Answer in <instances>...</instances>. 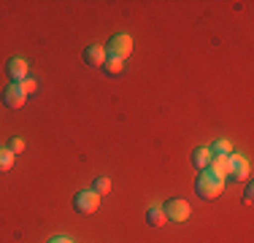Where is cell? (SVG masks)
Returning <instances> with one entry per match:
<instances>
[{
	"mask_svg": "<svg viewBox=\"0 0 254 243\" xmlns=\"http://www.w3.org/2000/svg\"><path fill=\"white\" fill-rule=\"evenodd\" d=\"M106 54L108 57H114V60H125L132 54V38L127 33H119V35H114L111 41H108V46H106Z\"/></svg>",
	"mask_w": 254,
	"mask_h": 243,
	"instance_id": "2",
	"label": "cell"
},
{
	"mask_svg": "<svg viewBox=\"0 0 254 243\" xmlns=\"http://www.w3.org/2000/svg\"><path fill=\"white\" fill-rule=\"evenodd\" d=\"M19 87H22V89H25V95H27V97H30V95H35V92H38V81H35V78H30V76H27V78H25V81H22V84H19Z\"/></svg>",
	"mask_w": 254,
	"mask_h": 243,
	"instance_id": "17",
	"label": "cell"
},
{
	"mask_svg": "<svg viewBox=\"0 0 254 243\" xmlns=\"http://www.w3.org/2000/svg\"><path fill=\"white\" fill-rule=\"evenodd\" d=\"M195 192L200 194L203 200H216L225 192V179L211 173V170L205 168V170H200V176H197V181H195Z\"/></svg>",
	"mask_w": 254,
	"mask_h": 243,
	"instance_id": "1",
	"label": "cell"
},
{
	"mask_svg": "<svg viewBox=\"0 0 254 243\" xmlns=\"http://www.w3.org/2000/svg\"><path fill=\"white\" fill-rule=\"evenodd\" d=\"M208 149H211V154H214V157H230V154H233V143H230L227 138L216 141L214 146H208Z\"/></svg>",
	"mask_w": 254,
	"mask_h": 243,
	"instance_id": "12",
	"label": "cell"
},
{
	"mask_svg": "<svg viewBox=\"0 0 254 243\" xmlns=\"http://www.w3.org/2000/svg\"><path fill=\"white\" fill-rule=\"evenodd\" d=\"M230 160H233V173L230 176H235V179H249L252 176V165H249V160L246 157H241V154H230Z\"/></svg>",
	"mask_w": 254,
	"mask_h": 243,
	"instance_id": "8",
	"label": "cell"
},
{
	"mask_svg": "<svg viewBox=\"0 0 254 243\" xmlns=\"http://www.w3.org/2000/svg\"><path fill=\"white\" fill-rule=\"evenodd\" d=\"M106 46H89L84 49V62L92 65V68H103V62H106Z\"/></svg>",
	"mask_w": 254,
	"mask_h": 243,
	"instance_id": "7",
	"label": "cell"
},
{
	"mask_svg": "<svg viewBox=\"0 0 254 243\" xmlns=\"http://www.w3.org/2000/svg\"><path fill=\"white\" fill-rule=\"evenodd\" d=\"M5 70H8V76H11V84H22L27 78V73H30V65H27V60L14 57V60H8Z\"/></svg>",
	"mask_w": 254,
	"mask_h": 243,
	"instance_id": "6",
	"label": "cell"
},
{
	"mask_svg": "<svg viewBox=\"0 0 254 243\" xmlns=\"http://www.w3.org/2000/svg\"><path fill=\"white\" fill-rule=\"evenodd\" d=\"M14 160H16V157L11 154L8 146H0V173H5V170L14 168Z\"/></svg>",
	"mask_w": 254,
	"mask_h": 243,
	"instance_id": "13",
	"label": "cell"
},
{
	"mask_svg": "<svg viewBox=\"0 0 254 243\" xmlns=\"http://www.w3.org/2000/svg\"><path fill=\"white\" fill-rule=\"evenodd\" d=\"M103 68H106L108 76H122L125 70V62L122 60H114V57H106V62H103Z\"/></svg>",
	"mask_w": 254,
	"mask_h": 243,
	"instance_id": "14",
	"label": "cell"
},
{
	"mask_svg": "<svg viewBox=\"0 0 254 243\" xmlns=\"http://www.w3.org/2000/svg\"><path fill=\"white\" fill-rule=\"evenodd\" d=\"M8 149H11V154H22V151L27 149V143H25V138H11V143H8Z\"/></svg>",
	"mask_w": 254,
	"mask_h": 243,
	"instance_id": "16",
	"label": "cell"
},
{
	"mask_svg": "<svg viewBox=\"0 0 254 243\" xmlns=\"http://www.w3.org/2000/svg\"><path fill=\"white\" fill-rule=\"evenodd\" d=\"M92 192H98L100 197H103V194H108V192H111V179H108V176H100V179H95Z\"/></svg>",
	"mask_w": 254,
	"mask_h": 243,
	"instance_id": "15",
	"label": "cell"
},
{
	"mask_svg": "<svg viewBox=\"0 0 254 243\" xmlns=\"http://www.w3.org/2000/svg\"><path fill=\"white\" fill-rule=\"evenodd\" d=\"M211 157H214V154H211L208 146H197V149L192 151V165H195L197 170H205L211 165Z\"/></svg>",
	"mask_w": 254,
	"mask_h": 243,
	"instance_id": "10",
	"label": "cell"
},
{
	"mask_svg": "<svg viewBox=\"0 0 254 243\" xmlns=\"http://www.w3.org/2000/svg\"><path fill=\"white\" fill-rule=\"evenodd\" d=\"M162 211H165L168 222H187V219H190V214H192L190 203H187V200H181V197L168 200V203L162 205Z\"/></svg>",
	"mask_w": 254,
	"mask_h": 243,
	"instance_id": "4",
	"label": "cell"
},
{
	"mask_svg": "<svg viewBox=\"0 0 254 243\" xmlns=\"http://www.w3.org/2000/svg\"><path fill=\"white\" fill-rule=\"evenodd\" d=\"M3 103L8 108H22L27 103V95H25V89L19 87V84H8V87L3 89Z\"/></svg>",
	"mask_w": 254,
	"mask_h": 243,
	"instance_id": "5",
	"label": "cell"
},
{
	"mask_svg": "<svg viewBox=\"0 0 254 243\" xmlns=\"http://www.w3.org/2000/svg\"><path fill=\"white\" fill-rule=\"evenodd\" d=\"M49 243H73V241H70V238H63V235H57V238H52Z\"/></svg>",
	"mask_w": 254,
	"mask_h": 243,
	"instance_id": "19",
	"label": "cell"
},
{
	"mask_svg": "<svg viewBox=\"0 0 254 243\" xmlns=\"http://www.w3.org/2000/svg\"><path fill=\"white\" fill-rule=\"evenodd\" d=\"M208 170L216 176H222V179H227V176L233 173V160H230V157H211Z\"/></svg>",
	"mask_w": 254,
	"mask_h": 243,
	"instance_id": "9",
	"label": "cell"
},
{
	"mask_svg": "<svg viewBox=\"0 0 254 243\" xmlns=\"http://www.w3.org/2000/svg\"><path fill=\"white\" fill-rule=\"evenodd\" d=\"M252 197H254V186L249 184V186H246V192H244V203H246V205H252V203H254Z\"/></svg>",
	"mask_w": 254,
	"mask_h": 243,
	"instance_id": "18",
	"label": "cell"
},
{
	"mask_svg": "<svg viewBox=\"0 0 254 243\" xmlns=\"http://www.w3.org/2000/svg\"><path fill=\"white\" fill-rule=\"evenodd\" d=\"M73 208H76L81 216L95 214V211L100 208V194L92 192V189H81V192H78L76 197H73Z\"/></svg>",
	"mask_w": 254,
	"mask_h": 243,
	"instance_id": "3",
	"label": "cell"
},
{
	"mask_svg": "<svg viewBox=\"0 0 254 243\" xmlns=\"http://www.w3.org/2000/svg\"><path fill=\"white\" fill-rule=\"evenodd\" d=\"M146 222L152 224V227H165V224H168V216H165V211H162V205H149Z\"/></svg>",
	"mask_w": 254,
	"mask_h": 243,
	"instance_id": "11",
	"label": "cell"
}]
</instances>
